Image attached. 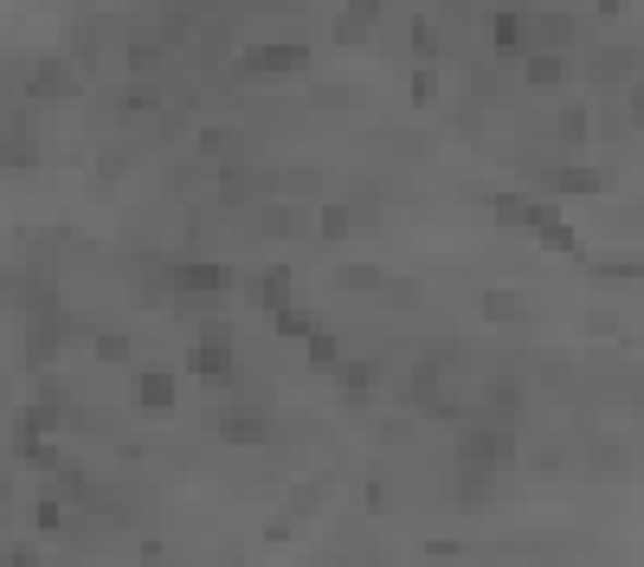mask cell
I'll return each instance as SVG.
<instances>
[{
    "instance_id": "obj_5",
    "label": "cell",
    "mask_w": 644,
    "mask_h": 567,
    "mask_svg": "<svg viewBox=\"0 0 644 567\" xmlns=\"http://www.w3.org/2000/svg\"><path fill=\"white\" fill-rule=\"evenodd\" d=\"M136 400H143V407H155V413H168V407H174V374H161V367H155V374H143V381H136Z\"/></svg>"
},
{
    "instance_id": "obj_7",
    "label": "cell",
    "mask_w": 644,
    "mask_h": 567,
    "mask_svg": "<svg viewBox=\"0 0 644 567\" xmlns=\"http://www.w3.org/2000/svg\"><path fill=\"white\" fill-rule=\"evenodd\" d=\"M349 226H355V213H349V207H329V213H323V239H342Z\"/></svg>"
},
{
    "instance_id": "obj_6",
    "label": "cell",
    "mask_w": 644,
    "mask_h": 567,
    "mask_svg": "<svg viewBox=\"0 0 644 567\" xmlns=\"http://www.w3.org/2000/svg\"><path fill=\"white\" fill-rule=\"evenodd\" d=\"M219 432H226V445H258V438H265V420H258V413H232Z\"/></svg>"
},
{
    "instance_id": "obj_3",
    "label": "cell",
    "mask_w": 644,
    "mask_h": 567,
    "mask_svg": "<svg viewBox=\"0 0 644 567\" xmlns=\"http://www.w3.org/2000/svg\"><path fill=\"white\" fill-rule=\"evenodd\" d=\"M528 26H535L528 13H497V20H490V46H497V52H528V39H535Z\"/></svg>"
},
{
    "instance_id": "obj_8",
    "label": "cell",
    "mask_w": 644,
    "mask_h": 567,
    "mask_svg": "<svg viewBox=\"0 0 644 567\" xmlns=\"http://www.w3.org/2000/svg\"><path fill=\"white\" fill-rule=\"evenodd\" d=\"M349 97H355V91H336V84H316V91H309V104H323V110H342Z\"/></svg>"
},
{
    "instance_id": "obj_2",
    "label": "cell",
    "mask_w": 644,
    "mask_h": 567,
    "mask_svg": "<svg viewBox=\"0 0 644 567\" xmlns=\"http://www.w3.org/2000/svg\"><path fill=\"white\" fill-rule=\"evenodd\" d=\"M187 367H194L201 381H226V374H232V336H226V329H207V336L187 349Z\"/></svg>"
},
{
    "instance_id": "obj_4",
    "label": "cell",
    "mask_w": 644,
    "mask_h": 567,
    "mask_svg": "<svg viewBox=\"0 0 644 567\" xmlns=\"http://www.w3.org/2000/svg\"><path fill=\"white\" fill-rule=\"evenodd\" d=\"M573 65L568 52H528V84H542V91H555V84H568Z\"/></svg>"
},
{
    "instance_id": "obj_1",
    "label": "cell",
    "mask_w": 644,
    "mask_h": 567,
    "mask_svg": "<svg viewBox=\"0 0 644 567\" xmlns=\"http://www.w3.org/2000/svg\"><path fill=\"white\" fill-rule=\"evenodd\" d=\"M245 71L252 77H303L309 46H245Z\"/></svg>"
}]
</instances>
